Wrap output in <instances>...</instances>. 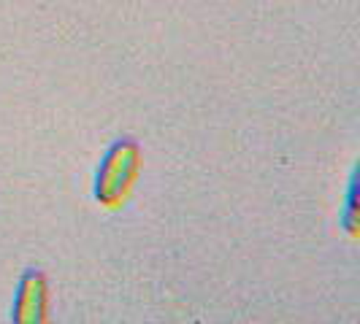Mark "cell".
Wrapping results in <instances>:
<instances>
[{
  "label": "cell",
  "mask_w": 360,
  "mask_h": 324,
  "mask_svg": "<svg viewBox=\"0 0 360 324\" xmlns=\"http://www.w3.org/2000/svg\"><path fill=\"white\" fill-rule=\"evenodd\" d=\"M141 170V146L122 138L106 151L95 173V200L103 208H120L127 200Z\"/></svg>",
  "instance_id": "6da1fadb"
},
{
  "label": "cell",
  "mask_w": 360,
  "mask_h": 324,
  "mask_svg": "<svg viewBox=\"0 0 360 324\" xmlns=\"http://www.w3.org/2000/svg\"><path fill=\"white\" fill-rule=\"evenodd\" d=\"M46 311H49L46 276L41 270H27L19 278L11 319L17 324H44L46 322Z\"/></svg>",
  "instance_id": "7a4b0ae2"
}]
</instances>
